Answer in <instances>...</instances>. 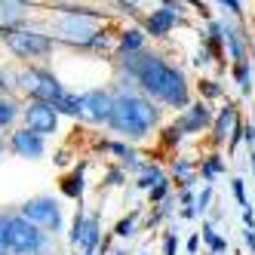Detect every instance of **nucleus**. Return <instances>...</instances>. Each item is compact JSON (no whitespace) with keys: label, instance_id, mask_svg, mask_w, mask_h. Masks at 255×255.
I'll list each match as a JSON object with an SVG mask.
<instances>
[{"label":"nucleus","instance_id":"nucleus-12","mask_svg":"<svg viewBox=\"0 0 255 255\" xmlns=\"http://www.w3.org/2000/svg\"><path fill=\"white\" fill-rule=\"evenodd\" d=\"M206 123H209V111H206V105H194V108H191V114L178 123V129H181V132H197V129H203Z\"/></svg>","mask_w":255,"mask_h":255},{"label":"nucleus","instance_id":"nucleus-14","mask_svg":"<svg viewBox=\"0 0 255 255\" xmlns=\"http://www.w3.org/2000/svg\"><path fill=\"white\" fill-rule=\"evenodd\" d=\"M120 46H123L126 56H129V52H135V49L141 46V34H138V31H126V34H123V40H120Z\"/></svg>","mask_w":255,"mask_h":255},{"label":"nucleus","instance_id":"nucleus-11","mask_svg":"<svg viewBox=\"0 0 255 255\" xmlns=\"http://www.w3.org/2000/svg\"><path fill=\"white\" fill-rule=\"evenodd\" d=\"M178 6H163V9H157L151 19H148V31L154 34V37H163V34H169V28L178 22V12H175Z\"/></svg>","mask_w":255,"mask_h":255},{"label":"nucleus","instance_id":"nucleus-24","mask_svg":"<svg viewBox=\"0 0 255 255\" xmlns=\"http://www.w3.org/2000/svg\"><path fill=\"white\" fill-rule=\"evenodd\" d=\"M175 249H178V240L169 234V237H166V255H175Z\"/></svg>","mask_w":255,"mask_h":255},{"label":"nucleus","instance_id":"nucleus-22","mask_svg":"<svg viewBox=\"0 0 255 255\" xmlns=\"http://www.w3.org/2000/svg\"><path fill=\"white\" fill-rule=\"evenodd\" d=\"M132 222H135V215H129V218H123V222L117 225V234H120V237H126V234H132Z\"/></svg>","mask_w":255,"mask_h":255},{"label":"nucleus","instance_id":"nucleus-30","mask_svg":"<svg viewBox=\"0 0 255 255\" xmlns=\"http://www.w3.org/2000/svg\"><path fill=\"white\" fill-rule=\"evenodd\" d=\"M0 86H3V77H0Z\"/></svg>","mask_w":255,"mask_h":255},{"label":"nucleus","instance_id":"nucleus-10","mask_svg":"<svg viewBox=\"0 0 255 255\" xmlns=\"http://www.w3.org/2000/svg\"><path fill=\"white\" fill-rule=\"evenodd\" d=\"M12 151L22 154V157H40V154H43V135L31 132V129L15 132V135H12Z\"/></svg>","mask_w":255,"mask_h":255},{"label":"nucleus","instance_id":"nucleus-3","mask_svg":"<svg viewBox=\"0 0 255 255\" xmlns=\"http://www.w3.org/2000/svg\"><path fill=\"white\" fill-rule=\"evenodd\" d=\"M6 249L15 255H34L43 249V234L34 228L28 218H9V231H6Z\"/></svg>","mask_w":255,"mask_h":255},{"label":"nucleus","instance_id":"nucleus-9","mask_svg":"<svg viewBox=\"0 0 255 255\" xmlns=\"http://www.w3.org/2000/svg\"><path fill=\"white\" fill-rule=\"evenodd\" d=\"M96 240H99V215H80V228H77V237L71 243L74 246H80L86 255H93V249H96Z\"/></svg>","mask_w":255,"mask_h":255},{"label":"nucleus","instance_id":"nucleus-17","mask_svg":"<svg viewBox=\"0 0 255 255\" xmlns=\"http://www.w3.org/2000/svg\"><path fill=\"white\" fill-rule=\"evenodd\" d=\"M80 191H83V181H80V172H77V175H71L65 181V194L68 197H80Z\"/></svg>","mask_w":255,"mask_h":255},{"label":"nucleus","instance_id":"nucleus-2","mask_svg":"<svg viewBox=\"0 0 255 255\" xmlns=\"http://www.w3.org/2000/svg\"><path fill=\"white\" fill-rule=\"evenodd\" d=\"M108 120H111V126H114L117 132H126V135L138 138V135H144L154 126L157 108L151 102H144L141 96H120L114 102L111 117H108Z\"/></svg>","mask_w":255,"mask_h":255},{"label":"nucleus","instance_id":"nucleus-13","mask_svg":"<svg viewBox=\"0 0 255 255\" xmlns=\"http://www.w3.org/2000/svg\"><path fill=\"white\" fill-rule=\"evenodd\" d=\"M237 123V114H234V108L228 105L225 111H222V117H218V126H215V135L218 138H225V135H231V126Z\"/></svg>","mask_w":255,"mask_h":255},{"label":"nucleus","instance_id":"nucleus-16","mask_svg":"<svg viewBox=\"0 0 255 255\" xmlns=\"http://www.w3.org/2000/svg\"><path fill=\"white\" fill-rule=\"evenodd\" d=\"M237 80H240V89H243V93H249V89H252V71L240 62V65H237Z\"/></svg>","mask_w":255,"mask_h":255},{"label":"nucleus","instance_id":"nucleus-29","mask_svg":"<svg viewBox=\"0 0 255 255\" xmlns=\"http://www.w3.org/2000/svg\"><path fill=\"white\" fill-rule=\"evenodd\" d=\"M197 246H200V237H191V243H188V249H191V252H197Z\"/></svg>","mask_w":255,"mask_h":255},{"label":"nucleus","instance_id":"nucleus-5","mask_svg":"<svg viewBox=\"0 0 255 255\" xmlns=\"http://www.w3.org/2000/svg\"><path fill=\"white\" fill-rule=\"evenodd\" d=\"M59 31L65 34L68 40H80V43H89L96 34V15H89L83 9H74L71 15H65V19L59 22Z\"/></svg>","mask_w":255,"mask_h":255},{"label":"nucleus","instance_id":"nucleus-31","mask_svg":"<svg viewBox=\"0 0 255 255\" xmlns=\"http://www.w3.org/2000/svg\"><path fill=\"white\" fill-rule=\"evenodd\" d=\"M123 3H126V0H123Z\"/></svg>","mask_w":255,"mask_h":255},{"label":"nucleus","instance_id":"nucleus-28","mask_svg":"<svg viewBox=\"0 0 255 255\" xmlns=\"http://www.w3.org/2000/svg\"><path fill=\"white\" fill-rule=\"evenodd\" d=\"M206 203H209V191L200 194V203H197V206H200V209H206Z\"/></svg>","mask_w":255,"mask_h":255},{"label":"nucleus","instance_id":"nucleus-7","mask_svg":"<svg viewBox=\"0 0 255 255\" xmlns=\"http://www.w3.org/2000/svg\"><path fill=\"white\" fill-rule=\"evenodd\" d=\"M25 120H28V129L37 132V135H46V132H56V108L46 105V102H31L25 108Z\"/></svg>","mask_w":255,"mask_h":255},{"label":"nucleus","instance_id":"nucleus-26","mask_svg":"<svg viewBox=\"0 0 255 255\" xmlns=\"http://www.w3.org/2000/svg\"><path fill=\"white\" fill-rule=\"evenodd\" d=\"M222 3H225L231 12H240V0H222Z\"/></svg>","mask_w":255,"mask_h":255},{"label":"nucleus","instance_id":"nucleus-19","mask_svg":"<svg viewBox=\"0 0 255 255\" xmlns=\"http://www.w3.org/2000/svg\"><path fill=\"white\" fill-rule=\"evenodd\" d=\"M15 117V105L12 102H0V126H6Z\"/></svg>","mask_w":255,"mask_h":255},{"label":"nucleus","instance_id":"nucleus-8","mask_svg":"<svg viewBox=\"0 0 255 255\" xmlns=\"http://www.w3.org/2000/svg\"><path fill=\"white\" fill-rule=\"evenodd\" d=\"M111 108H114L111 96L102 93V89H93V93L80 96V114L89 117V120H96V123H102V120L111 117Z\"/></svg>","mask_w":255,"mask_h":255},{"label":"nucleus","instance_id":"nucleus-25","mask_svg":"<svg viewBox=\"0 0 255 255\" xmlns=\"http://www.w3.org/2000/svg\"><path fill=\"white\" fill-rule=\"evenodd\" d=\"M218 169H222V163H218V160H209L206 163V175H215Z\"/></svg>","mask_w":255,"mask_h":255},{"label":"nucleus","instance_id":"nucleus-20","mask_svg":"<svg viewBox=\"0 0 255 255\" xmlns=\"http://www.w3.org/2000/svg\"><path fill=\"white\" fill-rule=\"evenodd\" d=\"M160 181H163V178H160V172H157V169H144L138 185H141V188H148V185H160Z\"/></svg>","mask_w":255,"mask_h":255},{"label":"nucleus","instance_id":"nucleus-27","mask_svg":"<svg viewBox=\"0 0 255 255\" xmlns=\"http://www.w3.org/2000/svg\"><path fill=\"white\" fill-rule=\"evenodd\" d=\"M163 191H166V185H163V181H160V185L154 188V194H151V200H160V197H163Z\"/></svg>","mask_w":255,"mask_h":255},{"label":"nucleus","instance_id":"nucleus-15","mask_svg":"<svg viewBox=\"0 0 255 255\" xmlns=\"http://www.w3.org/2000/svg\"><path fill=\"white\" fill-rule=\"evenodd\" d=\"M225 34H228V40H231V52H234V59H243V40H240V31L225 28Z\"/></svg>","mask_w":255,"mask_h":255},{"label":"nucleus","instance_id":"nucleus-6","mask_svg":"<svg viewBox=\"0 0 255 255\" xmlns=\"http://www.w3.org/2000/svg\"><path fill=\"white\" fill-rule=\"evenodd\" d=\"M22 215L28 218V222L46 225L49 231H59L62 228V212L56 206V200H49V197H37V200H31V203H25L22 206Z\"/></svg>","mask_w":255,"mask_h":255},{"label":"nucleus","instance_id":"nucleus-1","mask_svg":"<svg viewBox=\"0 0 255 255\" xmlns=\"http://www.w3.org/2000/svg\"><path fill=\"white\" fill-rule=\"evenodd\" d=\"M126 65H129V71L151 96L163 99L166 105H175V108L188 105V83L181 77V71H175L172 65L160 62L157 56H126Z\"/></svg>","mask_w":255,"mask_h":255},{"label":"nucleus","instance_id":"nucleus-18","mask_svg":"<svg viewBox=\"0 0 255 255\" xmlns=\"http://www.w3.org/2000/svg\"><path fill=\"white\" fill-rule=\"evenodd\" d=\"M203 237H206V243H209L215 252H225V246H228V243H225L218 234H212V228H206V231H203Z\"/></svg>","mask_w":255,"mask_h":255},{"label":"nucleus","instance_id":"nucleus-21","mask_svg":"<svg viewBox=\"0 0 255 255\" xmlns=\"http://www.w3.org/2000/svg\"><path fill=\"white\" fill-rule=\"evenodd\" d=\"M6 231H9V218L0 215V255L6 252Z\"/></svg>","mask_w":255,"mask_h":255},{"label":"nucleus","instance_id":"nucleus-23","mask_svg":"<svg viewBox=\"0 0 255 255\" xmlns=\"http://www.w3.org/2000/svg\"><path fill=\"white\" fill-rule=\"evenodd\" d=\"M234 194H237V200H240L243 206H249V203H246V194H243V181H240V178L234 181Z\"/></svg>","mask_w":255,"mask_h":255},{"label":"nucleus","instance_id":"nucleus-4","mask_svg":"<svg viewBox=\"0 0 255 255\" xmlns=\"http://www.w3.org/2000/svg\"><path fill=\"white\" fill-rule=\"evenodd\" d=\"M9 49L15 52V56H46V52L52 49V40L46 37V34H37V31H12L9 37H6Z\"/></svg>","mask_w":255,"mask_h":255}]
</instances>
